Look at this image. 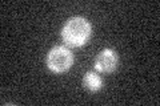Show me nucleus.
I'll return each mask as SVG.
<instances>
[{
    "label": "nucleus",
    "instance_id": "obj_4",
    "mask_svg": "<svg viewBox=\"0 0 160 106\" xmlns=\"http://www.w3.org/2000/svg\"><path fill=\"white\" fill-rule=\"evenodd\" d=\"M83 86L86 88L88 92L96 93L103 88V80L98 73L88 70V72H86V74H84V77H83Z\"/></svg>",
    "mask_w": 160,
    "mask_h": 106
},
{
    "label": "nucleus",
    "instance_id": "obj_2",
    "mask_svg": "<svg viewBox=\"0 0 160 106\" xmlns=\"http://www.w3.org/2000/svg\"><path fill=\"white\" fill-rule=\"evenodd\" d=\"M73 54L66 45H56L47 54V68L53 73H64L73 65Z\"/></svg>",
    "mask_w": 160,
    "mask_h": 106
},
{
    "label": "nucleus",
    "instance_id": "obj_3",
    "mask_svg": "<svg viewBox=\"0 0 160 106\" xmlns=\"http://www.w3.org/2000/svg\"><path fill=\"white\" fill-rule=\"evenodd\" d=\"M119 64V56L111 48H106L100 52L96 58H95V64L93 67L95 69L100 73H112L116 70Z\"/></svg>",
    "mask_w": 160,
    "mask_h": 106
},
{
    "label": "nucleus",
    "instance_id": "obj_1",
    "mask_svg": "<svg viewBox=\"0 0 160 106\" xmlns=\"http://www.w3.org/2000/svg\"><path fill=\"white\" fill-rule=\"evenodd\" d=\"M62 40L69 48L84 47L92 35L91 23L86 17L73 16L68 19L62 28Z\"/></svg>",
    "mask_w": 160,
    "mask_h": 106
}]
</instances>
